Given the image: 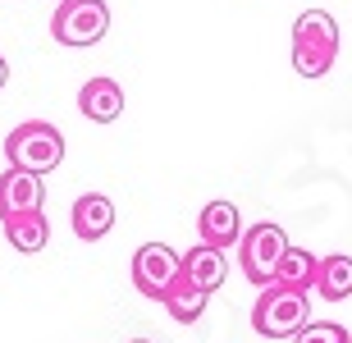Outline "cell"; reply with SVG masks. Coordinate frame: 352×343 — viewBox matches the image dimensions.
Returning a JSON list of instances; mask_svg holds the SVG:
<instances>
[{"label":"cell","instance_id":"obj_1","mask_svg":"<svg viewBox=\"0 0 352 343\" xmlns=\"http://www.w3.org/2000/svg\"><path fill=\"white\" fill-rule=\"evenodd\" d=\"M339 60V23L329 10H302L293 19V69L302 78H325Z\"/></svg>","mask_w":352,"mask_h":343},{"label":"cell","instance_id":"obj_2","mask_svg":"<svg viewBox=\"0 0 352 343\" xmlns=\"http://www.w3.org/2000/svg\"><path fill=\"white\" fill-rule=\"evenodd\" d=\"M5 160H10V170H23L41 179V174H51L65 160V133L55 124H46V119H23L5 137Z\"/></svg>","mask_w":352,"mask_h":343},{"label":"cell","instance_id":"obj_3","mask_svg":"<svg viewBox=\"0 0 352 343\" xmlns=\"http://www.w3.org/2000/svg\"><path fill=\"white\" fill-rule=\"evenodd\" d=\"M311 325V302L307 293H288V289H265L252 307V330L261 339H298Z\"/></svg>","mask_w":352,"mask_h":343},{"label":"cell","instance_id":"obj_4","mask_svg":"<svg viewBox=\"0 0 352 343\" xmlns=\"http://www.w3.org/2000/svg\"><path fill=\"white\" fill-rule=\"evenodd\" d=\"M110 32V5L105 0H60L51 14V37L60 46H96Z\"/></svg>","mask_w":352,"mask_h":343},{"label":"cell","instance_id":"obj_5","mask_svg":"<svg viewBox=\"0 0 352 343\" xmlns=\"http://www.w3.org/2000/svg\"><path fill=\"white\" fill-rule=\"evenodd\" d=\"M284 252H288V234L279 225L261 220V225L243 229V243H238V265H243L248 284L270 289V284H274V270H279V261H284Z\"/></svg>","mask_w":352,"mask_h":343},{"label":"cell","instance_id":"obj_6","mask_svg":"<svg viewBox=\"0 0 352 343\" xmlns=\"http://www.w3.org/2000/svg\"><path fill=\"white\" fill-rule=\"evenodd\" d=\"M179 275H183V256L170 243H142V247L133 252V284L146 298L165 302V293L179 284Z\"/></svg>","mask_w":352,"mask_h":343},{"label":"cell","instance_id":"obj_7","mask_svg":"<svg viewBox=\"0 0 352 343\" xmlns=\"http://www.w3.org/2000/svg\"><path fill=\"white\" fill-rule=\"evenodd\" d=\"M197 243H206V247H238L243 243V211H238L234 201H210L201 220H197Z\"/></svg>","mask_w":352,"mask_h":343},{"label":"cell","instance_id":"obj_8","mask_svg":"<svg viewBox=\"0 0 352 343\" xmlns=\"http://www.w3.org/2000/svg\"><path fill=\"white\" fill-rule=\"evenodd\" d=\"M41 201H46V184H41L37 174H23V170L0 174V220L32 215V211H41Z\"/></svg>","mask_w":352,"mask_h":343},{"label":"cell","instance_id":"obj_9","mask_svg":"<svg viewBox=\"0 0 352 343\" xmlns=\"http://www.w3.org/2000/svg\"><path fill=\"white\" fill-rule=\"evenodd\" d=\"M69 220H74V234H78L82 243H101V238L115 229V201L105 197V192H82V197L74 201Z\"/></svg>","mask_w":352,"mask_h":343},{"label":"cell","instance_id":"obj_10","mask_svg":"<svg viewBox=\"0 0 352 343\" xmlns=\"http://www.w3.org/2000/svg\"><path fill=\"white\" fill-rule=\"evenodd\" d=\"M78 110L91 119V124H115L119 115H124V87H119L115 78H87L78 92Z\"/></svg>","mask_w":352,"mask_h":343},{"label":"cell","instance_id":"obj_11","mask_svg":"<svg viewBox=\"0 0 352 343\" xmlns=\"http://www.w3.org/2000/svg\"><path fill=\"white\" fill-rule=\"evenodd\" d=\"M229 275V256L220 247H206V243H192V252H183V279L197 284L201 293H215Z\"/></svg>","mask_w":352,"mask_h":343},{"label":"cell","instance_id":"obj_12","mask_svg":"<svg viewBox=\"0 0 352 343\" xmlns=\"http://www.w3.org/2000/svg\"><path fill=\"white\" fill-rule=\"evenodd\" d=\"M316 275H320V256H311L307 247H288L279 270H274V289L307 293V289H316Z\"/></svg>","mask_w":352,"mask_h":343},{"label":"cell","instance_id":"obj_13","mask_svg":"<svg viewBox=\"0 0 352 343\" xmlns=\"http://www.w3.org/2000/svg\"><path fill=\"white\" fill-rule=\"evenodd\" d=\"M5 238H10V247L14 252H41L46 243H51V220L41 211H32V215H10L5 220Z\"/></svg>","mask_w":352,"mask_h":343},{"label":"cell","instance_id":"obj_14","mask_svg":"<svg viewBox=\"0 0 352 343\" xmlns=\"http://www.w3.org/2000/svg\"><path fill=\"white\" fill-rule=\"evenodd\" d=\"M316 293H320L325 302H343V298H352V256H343V252H329V256H320Z\"/></svg>","mask_w":352,"mask_h":343},{"label":"cell","instance_id":"obj_15","mask_svg":"<svg viewBox=\"0 0 352 343\" xmlns=\"http://www.w3.org/2000/svg\"><path fill=\"white\" fill-rule=\"evenodd\" d=\"M210 293H201L197 284H188V279L179 275V284H174L170 293H165V311H170L179 325H192V320H201V311H206Z\"/></svg>","mask_w":352,"mask_h":343},{"label":"cell","instance_id":"obj_16","mask_svg":"<svg viewBox=\"0 0 352 343\" xmlns=\"http://www.w3.org/2000/svg\"><path fill=\"white\" fill-rule=\"evenodd\" d=\"M293 343H352V334L343 325H334V320H311Z\"/></svg>","mask_w":352,"mask_h":343},{"label":"cell","instance_id":"obj_17","mask_svg":"<svg viewBox=\"0 0 352 343\" xmlns=\"http://www.w3.org/2000/svg\"><path fill=\"white\" fill-rule=\"evenodd\" d=\"M5 82H10V65H5V55H0V92H5Z\"/></svg>","mask_w":352,"mask_h":343},{"label":"cell","instance_id":"obj_18","mask_svg":"<svg viewBox=\"0 0 352 343\" xmlns=\"http://www.w3.org/2000/svg\"><path fill=\"white\" fill-rule=\"evenodd\" d=\"M129 343H151V339H129Z\"/></svg>","mask_w":352,"mask_h":343}]
</instances>
